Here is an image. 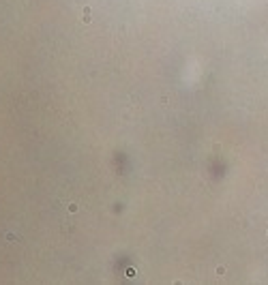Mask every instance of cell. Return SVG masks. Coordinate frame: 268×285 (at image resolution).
<instances>
[{"label":"cell","instance_id":"7a4b0ae2","mask_svg":"<svg viewBox=\"0 0 268 285\" xmlns=\"http://www.w3.org/2000/svg\"><path fill=\"white\" fill-rule=\"evenodd\" d=\"M69 212H77V204H69Z\"/></svg>","mask_w":268,"mask_h":285},{"label":"cell","instance_id":"6da1fadb","mask_svg":"<svg viewBox=\"0 0 268 285\" xmlns=\"http://www.w3.org/2000/svg\"><path fill=\"white\" fill-rule=\"evenodd\" d=\"M81 21H84V24L90 21V7H84V17H81Z\"/></svg>","mask_w":268,"mask_h":285}]
</instances>
